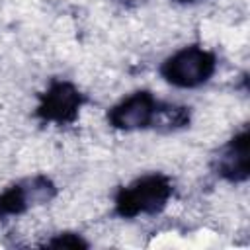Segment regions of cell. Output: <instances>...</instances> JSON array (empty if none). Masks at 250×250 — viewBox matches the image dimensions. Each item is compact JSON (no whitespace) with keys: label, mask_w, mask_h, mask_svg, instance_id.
<instances>
[{"label":"cell","mask_w":250,"mask_h":250,"mask_svg":"<svg viewBox=\"0 0 250 250\" xmlns=\"http://www.w3.org/2000/svg\"><path fill=\"white\" fill-rule=\"evenodd\" d=\"M105 121L121 133H174L191 123V111L188 105L156 98L150 90H135L107 109Z\"/></svg>","instance_id":"obj_1"},{"label":"cell","mask_w":250,"mask_h":250,"mask_svg":"<svg viewBox=\"0 0 250 250\" xmlns=\"http://www.w3.org/2000/svg\"><path fill=\"white\" fill-rule=\"evenodd\" d=\"M174 2H178V4H195L199 0H174Z\"/></svg>","instance_id":"obj_8"},{"label":"cell","mask_w":250,"mask_h":250,"mask_svg":"<svg viewBox=\"0 0 250 250\" xmlns=\"http://www.w3.org/2000/svg\"><path fill=\"white\" fill-rule=\"evenodd\" d=\"M215 176L227 184H246L250 178V135L244 125L229 141H225L211 160Z\"/></svg>","instance_id":"obj_6"},{"label":"cell","mask_w":250,"mask_h":250,"mask_svg":"<svg viewBox=\"0 0 250 250\" xmlns=\"http://www.w3.org/2000/svg\"><path fill=\"white\" fill-rule=\"evenodd\" d=\"M86 102V94H82V90L74 82L64 78H53L47 88L37 96L35 117L47 125L66 127L76 123Z\"/></svg>","instance_id":"obj_4"},{"label":"cell","mask_w":250,"mask_h":250,"mask_svg":"<svg viewBox=\"0 0 250 250\" xmlns=\"http://www.w3.org/2000/svg\"><path fill=\"white\" fill-rule=\"evenodd\" d=\"M49 248H86L88 242L76 232H57L49 240H45Z\"/></svg>","instance_id":"obj_7"},{"label":"cell","mask_w":250,"mask_h":250,"mask_svg":"<svg viewBox=\"0 0 250 250\" xmlns=\"http://www.w3.org/2000/svg\"><path fill=\"white\" fill-rule=\"evenodd\" d=\"M219 57L213 49L189 43L170 53L158 66L160 78L178 90H197L217 74Z\"/></svg>","instance_id":"obj_3"},{"label":"cell","mask_w":250,"mask_h":250,"mask_svg":"<svg viewBox=\"0 0 250 250\" xmlns=\"http://www.w3.org/2000/svg\"><path fill=\"white\" fill-rule=\"evenodd\" d=\"M57 197V184L47 174H33L12 182L0 191V219L21 217Z\"/></svg>","instance_id":"obj_5"},{"label":"cell","mask_w":250,"mask_h":250,"mask_svg":"<svg viewBox=\"0 0 250 250\" xmlns=\"http://www.w3.org/2000/svg\"><path fill=\"white\" fill-rule=\"evenodd\" d=\"M174 180L164 172H146L113 193V215L125 221L160 215L174 197Z\"/></svg>","instance_id":"obj_2"}]
</instances>
